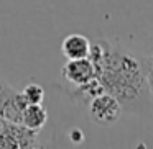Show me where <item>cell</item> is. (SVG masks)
<instances>
[{
    "label": "cell",
    "mask_w": 153,
    "mask_h": 149,
    "mask_svg": "<svg viewBox=\"0 0 153 149\" xmlns=\"http://www.w3.org/2000/svg\"><path fill=\"white\" fill-rule=\"evenodd\" d=\"M102 92H105V90H104L102 84L96 77L92 80H89V82L82 84V85H71V89H68L69 97L77 105H87L94 97L102 93Z\"/></svg>",
    "instance_id": "7"
},
{
    "label": "cell",
    "mask_w": 153,
    "mask_h": 149,
    "mask_svg": "<svg viewBox=\"0 0 153 149\" xmlns=\"http://www.w3.org/2000/svg\"><path fill=\"white\" fill-rule=\"evenodd\" d=\"M69 139L74 144H79V142L84 141V133L81 131L79 128H74V129H71V133H69Z\"/></svg>",
    "instance_id": "10"
},
{
    "label": "cell",
    "mask_w": 153,
    "mask_h": 149,
    "mask_svg": "<svg viewBox=\"0 0 153 149\" xmlns=\"http://www.w3.org/2000/svg\"><path fill=\"white\" fill-rule=\"evenodd\" d=\"M61 76L69 85H82L96 77V67L91 57L68 59L61 69Z\"/></svg>",
    "instance_id": "5"
},
{
    "label": "cell",
    "mask_w": 153,
    "mask_h": 149,
    "mask_svg": "<svg viewBox=\"0 0 153 149\" xmlns=\"http://www.w3.org/2000/svg\"><path fill=\"white\" fill-rule=\"evenodd\" d=\"M89 116L99 126H114L123 115L122 103L109 92H102L96 95L87 103Z\"/></svg>",
    "instance_id": "2"
},
{
    "label": "cell",
    "mask_w": 153,
    "mask_h": 149,
    "mask_svg": "<svg viewBox=\"0 0 153 149\" xmlns=\"http://www.w3.org/2000/svg\"><path fill=\"white\" fill-rule=\"evenodd\" d=\"M25 106L27 103L22 98V93L17 92L13 87H10L5 80L0 79V116L13 123H20Z\"/></svg>",
    "instance_id": "4"
},
{
    "label": "cell",
    "mask_w": 153,
    "mask_h": 149,
    "mask_svg": "<svg viewBox=\"0 0 153 149\" xmlns=\"http://www.w3.org/2000/svg\"><path fill=\"white\" fill-rule=\"evenodd\" d=\"M22 98L25 100L27 105H31V103H41L45 98V90L41 85L38 84H28L23 90H22Z\"/></svg>",
    "instance_id": "9"
},
{
    "label": "cell",
    "mask_w": 153,
    "mask_h": 149,
    "mask_svg": "<svg viewBox=\"0 0 153 149\" xmlns=\"http://www.w3.org/2000/svg\"><path fill=\"white\" fill-rule=\"evenodd\" d=\"M46 120H48L46 108H45L41 103H31V105H27L23 108L20 123L25 128L38 133L45 125H46Z\"/></svg>",
    "instance_id": "8"
},
{
    "label": "cell",
    "mask_w": 153,
    "mask_h": 149,
    "mask_svg": "<svg viewBox=\"0 0 153 149\" xmlns=\"http://www.w3.org/2000/svg\"><path fill=\"white\" fill-rule=\"evenodd\" d=\"M38 146L36 131L25 128L20 123L0 116V148H35Z\"/></svg>",
    "instance_id": "3"
},
{
    "label": "cell",
    "mask_w": 153,
    "mask_h": 149,
    "mask_svg": "<svg viewBox=\"0 0 153 149\" xmlns=\"http://www.w3.org/2000/svg\"><path fill=\"white\" fill-rule=\"evenodd\" d=\"M61 53L66 59H81L89 57L91 53V41L84 34H68L61 43Z\"/></svg>",
    "instance_id": "6"
},
{
    "label": "cell",
    "mask_w": 153,
    "mask_h": 149,
    "mask_svg": "<svg viewBox=\"0 0 153 149\" xmlns=\"http://www.w3.org/2000/svg\"><path fill=\"white\" fill-rule=\"evenodd\" d=\"M91 61L104 90L122 103L123 113H143L150 106L148 67L143 59L109 40L91 43Z\"/></svg>",
    "instance_id": "1"
}]
</instances>
